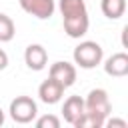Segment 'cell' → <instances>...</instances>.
Segmentation results:
<instances>
[{
    "label": "cell",
    "instance_id": "cell-1",
    "mask_svg": "<svg viewBox=\"0 0 128 128\" xmlns=\"http://www.w3.org/2000/svg\"><path fill=\"white\" fill-rule=\"evenodd\" d=\"M58 10L62 14L64 32L70 38H82L88 32L90 18L84 0H58Z\"/></svg>",
    "mask_w": 128,
    "mask_h": 128
},
{
    "label": "cell",
    "instance_id": "cell-2",
    "mask_svg": "<svg viewBox=\"0 0 128 128\" xmlns=\"http://www.w3.org/2000/svg\"><path fill=\"white\" fill-rule=\"evenodd\" d=\"M72 58H74V64L84 68V70H92L96 68L98 64H102V58H104V50L98 42L94 40H84L80 42L74 52H72Z\"/></svg>",
    "mask_w": 128,
    "mask_h": 128
},
{
    "label": "cell",
    "instance_id": "cell-3",
    "mask_svg": "<svg viewBox=\"0 0 128 128\" xmlns=\"http://www.w3.org/2000/svg\"><path fill=\"white\" fill-rule=\"evenodd\" d=\"M10 118L18 124H28L38 116V104L36 100H32L30 96H16L10 102Z\"/></svg>",
    "mask_w": 128,
    "mask_h": 128
},
{
    "label": "cell",
    "instance_id": "cell-4",
    "mask_svg": "<svg viewBox=\"0 0 128 128\" xmlns=\"http://www.w3.org/2000/svg\"><path fill=\"white\" fill-rule=\"evenodd\" d=\"M84 110L100 116V118H108L110 112H112V104H110V98H108V92L104 88H94L88 92V96L84 98Z\"/></svg>",
    "mask_w": 128,
    "mask_h": 128
},
{
    "label": "cell",
    "instance_id": "cell-5",
    "mask_svg": "<svg viewBox=\"0 0 128 128\" xmlns=\"http://www.w3.org/2000/svg\"><path fill=\"white\" fill-rule=\"evenodd\" d=\"M18 4L26 14H30L38 20L52 18V14L56 10V0H18Z\"/></svg>",
    "mask_w": 128,
    "mask_h": 128
},
{
    "label": "cell",
    "instance_id": "cell-6",
    "mask_svg": "<svg viewBox=\"0 0 128 128\" xmlns=\"http://www.w3.org/2000/svg\"><path fill=\"white\" fill-rule=\"evenodd\" d=\"M48 76L58 80L64 88H70L74 82H76V66L72 62H66V60H58L50 66L48 70Z\"/></svg>",
    "mask_w": 128,
    "mask_h": 128
},
{
    "label": "cell",
    "instance_id": "cell-7",
    "mask_svg": "<svg viewBox=\"0 0 128 128\" xmlns=\"http://www.w3.org/2000/svg\"><path fill=\"white\" fill-rule=\"evenodd\" d=\"M64 86L58 82V80H54V78H46L40 86H38V98H40V102H44V104H58L60 100H62V96H64Z\"/></svg>",
    "mask_w": 128,
    "mask_h": 128
},
{
    "label": "cell",
    "instance_id": "cell-8",
    "mask_svg": "<svg viewBox=\"0 0 128 128\" xmlns=\"http://www.w3.org/2000/svg\"><path fill=\"white\" fill-rule=\"evenodd\" d=\"M24 62L34 72L44 70L46 64H48V52H46V48L42 44H28L26 50H24Z\"/></svg>",
    "mask_w": 128,
    "mask_h": 128
},
{
    "label": "cell",
    "instance_id": "cell-9",
    "mask_svg": "<svg viewBox=\"0 0 128 128\" xmlns=\"http://www.w3.org/2000/svg\"><path fill=\"white\" fill-rule=\"evenodd\" d=\"M104 72L112 78H124L128 74V54L116 52L104 60Z\"/></svg>",
    "mask_w": 128,
    "mask_h": 128
},
{
    "label": "cell",
    "instance_id": "cell-10",
    "mask_svg": "<svg viewBox=\"0 0 128 128\" xmlns=\"http://www.w3.org/2000/svg\"><path fill=\"white\" fill-rule=\"evenodd\" d=\"M84 112V98L80 96H68L62 104V116L68 124H74V120Z\"/></svg>",
    "mask_w": 128,
    "mask_h": 128
},
{
    "label": "cell",
    "instance_id": "cell-11",
    "mask_svg": "<svg viewBox=\"0 0 128 128\" xmlns=\"http://www.w3.org/2000/svg\"><path fill=\"white\" fill-rule=\"evenodd\" d=\"M100 10L108 20H118L126 12V0H100Z\"/></svg>",
    "mask_w": 128,
    "mask_h": 128
},
{
    "label": "cell",
    "instance_id": "cell-12",
    "mask_svg": "<svg viewBox=\"0 0 128 128\" xmlns=\"http://www.w3.org/2000/svg\"><path fill=\"white\" fill-rule=\"evenodd\" d=\"M104 118H100V116H96V114H92V112H88V110H84L76 120H74V128H102L104 126Z\"/></svg>",
    "mask_w": 128,
    "mask_h": 128
},
{
    "label": "cell",
    "instance_id": "cell-13",
    "mask_svg": "<svg viewBox=\"0 0 128 128\" xmlns=\"http://www.w3.org/2000/svg\"><path fill=\"white\" fill-rule=\"evenodd\" d=\"M14 34H16L14 20H12L8 14L0 12V42H10V40L14 38Z\"/></svg>",
    "mask_w": 128,
    "mask_h": 128
},
{
    "label": "cell",
    "instance_id": "cell-14",
    "mask_svg": "<svg viewBox=\"0 0 128 128\" xmlns=\"http://www.w3.org/2000/svg\"><path fill=\"white\" fill-rule=\"evenodd\" d=\"M36 128H60V118L54 114H44L36 118Z\"/></svg>",
    "mask_w": 128,
    "mask_h": 128
},
{
    "label": "cell",
    "instance_id": "cell-15",
    "mask_svg": "<svg viewBox=\"0 0 128 128\" xmlns=\"http://www.w3.org/2000/svg\"><path fill=\"white\" fill-rule=\"evenodd\" d=\"M106 124H108L110 128H112V126H114V128H126V126H128V124H126V120H120V118H112V120L104 122V126H106Z\"/></svg>",
    "mask_w": 128,
    "mask_h": 128
},
{
    "label": "cell",
    "instance_id": "cell-16",
    "mask_svg": "<svg viewBox=\"0 0 128 128\" xmlns=\"http://www.w3.org/2000/svg\"><path fill=\"white\" fill-rule=\"evenodd\" d=\"M6 66H8V54L0 48V70H4Z\"/></svg>",
    "mask_w": 128,
    "mask_h": 128
},
{
    "label": "cell",
    "instance_id": "cell-17",
    "mask_svg": "<svg viewBox=\"0 0 128 128\" xmlns=\"http://www.w3.org/2000/svg\"><path fill=\"white\" fill-rule=\"evenodd\" d=\"M4 118H6V116H4V110H2V108H0V126H2V124H4Z\"/></svg>",
    "mask_w": 128,
    "mask_h": 128
}]
</instances>
